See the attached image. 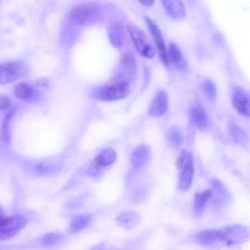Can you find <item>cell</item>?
I'll list each match as a JSON object with an SVG mask.
<instances>
[{
    "mask_svg": "<svg viewBox=\"0 0 250 250\" xmlns=\"http://www.w3.org/2000/svg\"><path fill=\"white\" fill-rule=\"evenodd\" d=\"M26 225V218L22 215H0V241L8 240L17 235Z\"/></svg>",
    "mask_w": 250,
    "mask_h": 250,
    "instance_id": "obj_1",
    "label": "cell"
},
{
    "mask_svg": "<svg viewBox=\"0 0 250 250\" xmlns=\"http://www.w3.org/2000/svg\"><path fill=\"white\" fill-rule=\"evenodd\" d=\"M218 232V241L224 242L226 245L233 246L243 243L247 240L248 231L247 229L238 225L228 226L217 229Z\"/></svg>",
    "mask_w": 250,
    "mask_h": 250,
    "instance_id": "obj_2",
    "label": "cell"
},
{
    "mask_svg": "<svg viewBox=\"0 0 250 250\" xmlns=\"http://www.w3.org/2000/svg\"><path fill=\"white\" fill-rule=\"evenodd\" d=\"M28 71L26 64L20 61L6 62L0 64V84H8L24 76Z\"/></svg>",
    "mask_w": 250,
    "mask_h": 250,
    "instance_id": "obj_3",
    "label": "cell"
},
{
    "mask_svg": "<svg viewBox=\"0 0 250 250\" xmlns=\"http://www.w3.org/2000/svg\"><path fill=\"white\" fill-rule=\"evenodd\" d=\"M128 32L135 44L137 51L146 58H152L155 55V52L146 36V34L139 28L136 24L129 22L127 24Z\"/></svg>",
    "mask_w": 250,
    "mask_h": 250,
    "instance_id": "obj_4",
    "label": "cell"
},
{
    "mask_svg": "<svg viewBox=\"0 0 250 250\" xmlns=\"http://www.w3.org/2000/svg\"><path fill=\"white\" fill-rule=\"evenodd\" d=\"M130 87L127 81L123 80L101 88L96 93V98L102 101H116L128 96Z\"/></svg>",
    "mask_w": 250,
    "mask_h": 250,
    "instance_id": "obj_5",
    "label": "cell"
},
{
    "mask_svg": "<svg viewBox=\"0 0 250 250\" xmlns=\"http://www.w3.org/2000/svg\"><path fill=\"white\" fill-rule=\"evenodd\" d=\"M194 174V166H193V157L191 153H187L185 160H184V166L182 168V171L179 175V188L182 190H187L189 188L192 178Z\"/></svg>",
    "mask_w": 250,
    "mask_h": 250,
    "instance_id": "obj_6",
    "label": "cell"
},
{
    "mask_svg": "<svg viewBox=\"0 0 250 250\" xmlns=\"http://www.w3.org/2000/svg\"><path fill=\"white\" fill-rule=\"evenodd\" d=\"M146 21L147 27L149 28V30L151 32L152 38H153L154 43L158 49V52H159V55H160V58H161L163 63H165V65H168L169 62H168V58H167V49H166L165 41L161 34V31L159 30L156 23L153 21H151L150 19L146 18Z\"/></svg>",
    "mask_w": 250,
    "mask_h": 250,
    "instance_id": "obj_7",
    "label": "cell"
},
{
    "mask_svg": "<svg viewBox=\"0 0 250 250\" xmlns=\"http://www.w3.org/2000/svg\"><path fill=\"white\" fill-rule=\"evenodd\" d=\"M98 15V8L90 4H82L73 9L71 20L77 24H84L88 20Z\"/></svg>",
    "mask_w": 250,
    "mask_h": 250,
    "instance_id": "obj_8",
    "label": "cell"
},
{
    "mask_svg": "<svg viewBox=\"0 0 250 250\" xmlns=\"http://www.w3.org/2000/svg\"><path fill=\"white\" fill-rule=\"evenodd\" d=\"M168 108V96L164 90H159L153 97L148 108V114L151 116H160Z\"/></svg>",
    "mask_w": 250,
    "mask_h": 250,
    "instance_id": "obj_9",
    "label": "cell"
},
{
    "mask_svg": "<svg viewBox=\"0 0 250 250\" xmlns=\"http://www.w3.org/2000/svg\"><path fill=\"white\" fill-rule=\"evenodd\" d=\"M116 159V153L112 148H105L102 152H100L97 157L94 159L91 168L93 171H96L97 173L100 171L101 168L106 167L110 164H112Z\"/></svg>",
    "mask_w": 250,
    "mask_h": 250,
    "instance_id": "obj_10",
    "label": "cell"
},
{
    "mask_svg": "<svg viewBox=\"0 0 250 250\" xmlns=\"http://www.w3.org/2000/svg\"><path fill=\"white\" fill-rule=\"evenodd\" d=\"M231 103L237 112L242 115H249V105H248V97L246 94L240 90H236L232 94Z\"/></svg>",
    "mask_w": 250,
    "mask_h": 250,
    "instance_id": "obj_11",
    "label": "cell"
},
{
    "mask_svg": "<svg viewBox=\"0 0 250 250\" xmlns=\"http://www.w3.org/2000/svg\"><path fill=\"white\" fill-rule=\"evenodd\" d=\"M14 91L17 98L24 102H30L34 100L38 95V92L31 85L24 82L16 85Z\"/></svg>",
    "mask_w": 250,
    "mask_h": 250,
    "instance_id": "obj_12",
    "label": "cell"
},
{
    "mask_svg": "<svg viewBox=\"0 0 250 250\" xmlns=\"http://www.w3.org/2000/svg\"><path fill=\"white\" fill-rule=\"evenodd\" d=\"M149 157V147L146 145L139 146L131 156V163L134 168L142 167Z\"/></svg>",
    "mask_w": 250,
    "mask_h": 250,
    "instance_id": "obj_13",
    "label": "cell"
},
{
    "mask_svg": "<svg viewBox=\"0 0 250 250\" xmlns=\"http://www.w3.org/2000/svg\"><path fill=\"white\" fill-rule=\"evenodd\" d=\"M167 14L174 19L185 17V8L181 1H162Z\"/></svg>",
    "mask_w": 250,
    "mask_h": 250,
    "instance_id": "obj_14",
    "label": "cell"
},
{
    "mask_svg": "<svg viewBox=\"0 0 250 250\" xmlns=\"http://www.w3.org/2000/svg\"><path fill=\"white\" fill-rule=\"evenodd\" d=\"M167 58H168V62L170 61L178 68H182L186 64V62L184 60L181 50L174 43L169 44V47L167 50Z\"/></svg>",
    "mask_w": 250,
    "mask_h": 250,
    "instance_id": "obj_15",
    "label": "cell"
},
{
    "mask_svg": "<svg viewBox=\"0 0 250 250\" xmlns=\"http://www.w3.org/2000/svg\"><path fill=\"white\" fill-rule=\"evenodd\" d=\"M116 221L121 227L125 229H132L140 222V216L135 212H125L121 213L116 218Z\"/></svg>",
    "mask_w": 250,
    "mask_h": 250,
    "instance_id": "obj_16",
    "label": "cell"
},
{
    "mask_svg": "<svg viewBox=\"0 0 250 250\" xmlns=\"http://www.w3.org/2000/svg\"><path fill=\"white\" fill-rule=\"evenodd\" d=\"M124 38V27L120 23H116L109 29V40L115 48H120Z\"/></svg>",
    "mask_w": 250,
    "mask_h": 250,
    "instance_id": "obj_17",
    "label": "cell"
},
{
    "mask_svg": "<svg viewBox=\"0 0 250 250\" xmlns=\"http://www.w3.org/2000/svg\"><path fill=\"white\" fill-rule=\"evenodd\" d=\"M92 218L90 215L83 214V215H78L72 219L69 225V231L70 232H77L83 229H85L91 222Z\"/></svg>",
    "mask_w": 250,
    "mask_h": 250,
    "instance_id": "obj_18",
    "label": "cell"
},
{
    "mask_svg": "<svg viewBox=\"0 0 250 250\" xmlns=\"http://www.w3.org/2000/svg\"><path fill=\"white\" fill-rule=\"evenodd\" d=\"M196 241L201 245H210L218 241L217 229H205L196 234Z\"/></svg>",
    "mask_w": 250,
    "mask_h": 250,
    "instance_id": "obj_19",
    "label": "cell"
},
{
    "mask_svg": "<svg viewBox=\"0 0 250 250\" xmlns=\"http://www.w3.org/2000/svg\"><path fill=\"white\" fill-rule=\"evenodd\" d=\"M212 191L210 189H206L202 192L196 193L194 196V211L197 215H200L205 207L206 202L211 198Z\"/></svg>",
    "mask_w": 250,
    "mask_h": 250,
    "instance_id": "obj_20",
    "label": "cell"
},
{
    "mask_svg": "<svg viewBox=\"0 0 250 250\" xmlns=\"http://www.w3.org/2000/svg\"><path fill=\"white\" fill-rule=\"evenodd\" d=\"M190 117L198 128H203L207 125V116L201 107L192 108L190 110Z\"/></svg>",
    "mask_w": 250,
    "mask_h": 250,
    "instance_id": "obj_21",
    "label": "cell"
},
{
    "mask_svg": "<svg viewBox=\"0 0 250 250\" xmlns=\"http://www.w3.org/2000/svg\"><path fill=\"white\" fill-rule=\"evenodd\" d=\"M62 239V236L57 232H50L42 237V244L44 246H55L59 244Z\"/></svg>",
    "mask_w": 250,
    "mask_h": 250,
    "instance_id": "obj_22",
    "label": "cell"
},
{
    "mask_svg": "<svg viewBox=\"0 0 250 250\" xmlns=\"http://www.w3.org/2000/svg\"><path fill=\"white\" fill-rule=\"evenodd\" d=\"M167 138L170 141V143L174 146H178L182 140H183V136L181 131L177 128V127H171L168 132H167Z\"/></svg>",
    "mask_w": 250,
    "mask_h": 250,
    "instance_id": "obj_23",
    "label": "cell"
},
{
    "mask_svg": "<svg viewBox=\"0 0 250 250\" xmlns=\"http://www.w3.org/2000/svg\"><path fill=\"white\" fill-rule=\"evenodd\" d=\"M203 89H204V92L205 94L208 96L209 99L213 100L215 98V95H216V88H215V85L212 81L210 80H206L204 82V85H203Z\"/></svg>",
    "mask_w": 250,
    "mask_h": 250,
    "instance_id": "obj_24",
    "label": "cell"
},
{
    "mask_svg": "<svg viewBox=\"0 0 250 250\" xmlns=\"http://www.w3.org/2000/svg\"><path fill=\"white\" fill-rule=\"evenodd\" d=\"M122 63L125 67L134 68L135 67V58L131 53H124L122 55Z\"/></svg>",
    "mask_w": 250,
    "mask_h": 250,
    "instance_id": "obj_25",
    "label": "cell"
},
{
    "mask_svg": "<svg viewBox=\"0 0 250 250\" xmlns=\"http://www.w3.org/2000/svg\"><path fill=\"white\" fill-rule=\"evenodd\" d=\"M10 100L5 96H0V110H5L10 107Z\"/></svg>",
    "mask_w": 250,
    "mask_h": 250,
    "instance_id": "obj_26",
    "label": "cell"
},
{
    "mask_svg": "<svg viewBox=\"0 0 250 250\" xmlns=\"http://www.w3.org/2000/svg\"><path fill=\"white\" fill-rule=\"evenodd\" d=\"M141 4H143V5H145V6H150V5H152V1H146V2H144V1H141L140 2Z\"/></svg>",
    "mask_w": 250,
    "mask_h": 250,
    "instance_id": "obj_27",
    "label": "cell"
},
{
    "mask_svg": "<svg viewBox=\"0 0 250 250\" xmlns=\"http://www.w3.org/2000/svg\"><path fill=\"white\" fill-rule=\"evenodd\" d=\"M102 248H101V246H96V247H94L93 248V250H101Z\"/></svg>",
    "mask_w": 250,
    "mask_h": 250,
    "instance_id": "obj_28",
    "label": "cell"
},
{
    "mask_svg": "<svg viewBox=\"0 0 250 250\" xmlns=\"http://www.w3.org/2000/svg\"><path fill=\"white\" fill-rule=\"evenodd\" d=\"M4 213H5V212H4V211L2 210V208L0 207V215H2V214H4Z\"/></svg>",
    "mask_w": 250,
    "mask_h": 250,
    "instance_id": "obj_29",
    "label": "cell"
}]
</instances>
